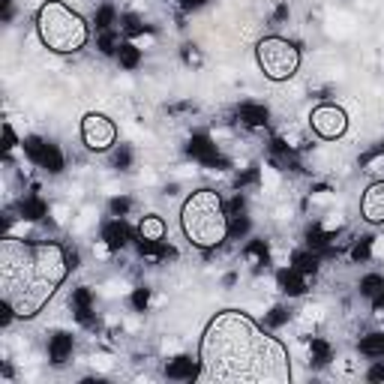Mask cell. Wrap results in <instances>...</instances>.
Masks as SVG:
<instances>
[{"instance_id": "5", "label": "cell", "mask_w": 384, "mask_h": 384, "mask_svg": "<svg viewBox=\"0 0 384 384\" xmlns=\"http://www.w3.org/2000/svg\"><path fill=\"white\" fill-rule=\"evenodd\" d=\"M256 60L267 82H291L300 69V48L286 36H265L256 43Z\"/></svg>"}, {"instance_id": "1", "label": "cell", "mask_w": 384, "mask_h": 384, "mask_svg": "<svg viewBox=\"0 0 384 384\" xmlns=\"http://www.w3.org/2000/svg\"><path fill=\"white\" fill-rule=\"evenodd\" d=\"M198 381L261 384L291 381V351L279 337L258 327L244 309H222L207 321L198 346Z\"/></svg>"}, {"instance_id": "11", "label": "cell", "mask_w": 384, "mask_h": 384, "mask_svg": "<svg viewBox=\"0 0 384 384\" xmlns=\"http://www.w3.org/2000/svg\"><path fill=\"white\" fill-rule=\"evenodd\" d=\"M165 219L159 216V214H147V216H141L138 219V228H135V235L138 240H154V244H159V240H165Z\"/></svg>"}, {"instance_id": "27", "label": "cell", "mask_w": 384, "mask_h": 384, "mask_svg": "<svg viewBox=\"0 0 384 384\" xmlns=\"http://www.w3.org/2000/svg\"><path fill=\"white\" fill-rule=\"evenodd\" d=\"M129 163H133V150L120 147L117 154H115V168H129Z\"/></svg>"}, {"instance_id": "21", "label": "cell", "mask_w": 384, "mask_h": 384, "mask_svg": "<svg viewBox=\"0 0 384 384\" xmlns=\"http://www.w3.org/2000/svg\"><path fill=\"white\" fill-rule=\"evenodd\" d=\"M318 226L325 228L330 237H337V231H342V228H346V216H342V214H327L325 219L318 222Z\"/></svg>"}, {"instance_id": "6", "label": "cell", "mask_w": 384, "mask_h": 384, "mask_svg": "<svg viewBox=\"0 0 384 384\" xmlns=\"http://www.w3.org/2000/svg\"><path fill=\"white\" fill-rule=\"evenodd\" d=\"M82 141L87 150L94 154H105L117 145V126L108 115H99V111H90L82 117Z\"/></svg>"}, {"instance_id": "23", "label": "cell", "mask_w": 384, "mask_h": 384, "mask_svg": "<svg viewBox=\"0 0 384 384\" xmlns=\"http://www.w3.org/2000/svg\"><path fill=\"white\" fill-rule=\"evenodd\" d=\"M90 252H94V258H96V261H108L111 256H115V249H111L103 237L94 240V246H90Z\"/></svg>"}, {"instance_id": "13", "label": "cell", "mask_w": 384, "mask_h": 384, "mask_svg": "<svg viewBox=\"0 0 384 384\" xmlns=\"http://www.w3.org/2000/svg\"><path fill=\"white\" fill-rule=\"evenodd\" d=\"M237 120L244 126H249V129H258V126L267 124V108L258 105V103H244L237 108Z\"/></svg>"}, {"instance_id": "8", "label": "cell", "mask_w": 384, "mask_h": 384, "mask_svg": "<svg viewBox=\"0 0 384 384\" xmlns=\"http://www.w3.org/2000/svg\"><path fill=\"white\" fill-rule=\"evenodd\" d=\"M360 216L369 226H384V177L372 180L360 195Z\"/></svg>"}, {"instance_id": "12", "label": "cell", "mask_w": 384, "mask_h": 384, "mask_svg": "<svg viewBox=\"0 0 384 384\" xmlns=\"http://www.w3.org/2000/svg\"><path fill=\"white\" fill-rule=\"evenodd\" d=\"M99 237H103L105 240V244L111 246V249H124L126 244H129V226H126V222L124 219H108L105 222V226H103V231H99Z\"/></svg>"}, {"instance_id": "16", "label": "cell", "mask_w": 384, "mask_h": 384, "mask_svg": "<svg viewBox=\"0 0 384 384\" xmlns=\"http://www.w3.org/2000/svg\"><path fill=\"white\" fill-rule=\"evenodd\" d=\"M48 216H52V219H54V226H60V228L69 226V222L75 219V216H73V207H69L66 201H54V205L48 207Z\"/></svg>"}, {"instance_id": "10", "label": "cell", "mask_w": 384, "mask_h": 384, "mask_svg": "<svg viewBox=\"0 0 384 384\" xmlns=\"http://www.w3.org/2000/svg\"><path fill=\"white\" fill-rule=\"evenodd\" d=\"M198 369H201L198 360H192L189 355H175V357H168L165 376L168 378H184V381H198Z\"/></svg>"}, {"instance_id": "7", "label": "cell", "mask_w": 384, "mask_h": 384, "mask_svg": "<svg viewBox=\"0 0 384 384\" xmlns=\"http://www.w3.org/2000/svg\"><path fill=\"white\" fill-rule=\"evenodd\" d=\"M309 126L318 138L337 141L348 133V115H346V108L337 103H321L309 111Z\"/></svg>"}, {"instance_id": "19", "label": "cell", "mask_w": 384, "mask_h": 384, "mask_svg": "<svg viewBox=\"0 0 384 384\" xmlns=\"http://www.w3.org/2000/svg\"><path fill=\"white\" fill-rule=\"evenodd\" d=\"M108 210H111V216H117V219H124V216H129V210H133V198L129 195H115L111 198V205H108Z\"/></svg>"}, {"instance_id": "20", "label": "cell", "mask_w": 384, "mask_h": 384, "mask_svg": "<svg viewBox=\"0 0 384 384\" xmlns=\"http://www.w3.org/2000/svg\"><path fill=\"white\" fill-rule=\"evenodd\" d=\"M129 43H133L138 52H150V48H156V34L154 30H141V34H135Z\"/></svg>"}, {"instance_id": "17", "label": "cell", "mask_w": 384, "mask_h": 384, "mask_svg": "<svg viewBox=\"0 0 384 384\" xmlns=\"http://www.w3.org/2000/svg\"><path fill=\"white\" fill-rule=\"evenodd\" d=\"M384 291V276H378V274H369V276H363V282H360V295L363 297H378Z\"/></svg>"}, {"instance_id": "22", "label": "cell", "mask_w": 384, "mask_h": 384, "mask_svg": "<svg viewBox=\"0 0 384 384\" xmlns=\"http://www.w3.org/2000/svg\"><path fill=\"white\" fill-rule=\"evenodd\" d=\"M363 171H369V175H378L384 177V150H378V154H372L367 163H363Z\"/></svg>"}, {"instance_id": "24", "label": "cell", "mask_w": 384, "mask_h": 384, "mask_svg": "<svg viewBox=\"0 0 384 384\" xmlns=\"http://www.w3.org/2000/svg\"><path fill=\"white\" fill-rule=\"evenodd\" d=\"M184 64L186 66H201V64H205V57H201V52H198V48L195 45H184Z\"/></svg>"}, {"instance_id": "4", "label": "cell", "mask_w": 384, "mask_h": 384, "mask_svg": "<svg viewBox=\"0 0 384 384\" xmlns=\"http://www.w3.org/2000/svg\"><path fill=\"white\" fill-rule=\"evenodd\" d=\"M36 36L52 54H75L90 39L87 18L64 0H45L36 9Z\"/></svg>"}, {"instance_id": "29", "label": "cell", "mask_w": 384, "mask_h": 384, "mask_svg": "<svg viewBox=\"0 0 384 384\" xmlns=\"http://www.w3.org/2000/svg\"><path fill=\"white\" fill-rule=\"evenodd\" d=\"M201 3H207V0H184V6L192 9V6H201Z\"/></svg>"}, {"instance_id": "25", "label": "cell", "mask_w": 384, "mask_h": 384, "mask_svg": "<svg viewBox=\"0 0 384 384\" xmlns=\"http://www.w3.org/2000/svg\"><path fill=\"white\" fill-rule=\"evenodd\" d=\"M90 363H94V369H99V372H111V367H115V357L105 355V351H99V355L90 357Z\"/></svg>"}, {"instance_id": "14", "label": "cell", "mask_w": 384, "mask_h": 384, "mask_svg": "<svg viewBox=\"0 0 384 384\" xmlns=\"http://www.w3.org/2000/svg\"><path fill=\"white\" fill-rule=\"evenodd\" d=\"M258 186H261V192H267V195H276L282 189V168H276L274 163H265L258 168Z\"/></svg>"}, {"instance_id": "26", "label": "cell", "mask_w": 384, "mask_h": 384, "mask_svg": "<svg viewBox=\"0 0 384 384\" xmlns=\"http://www.w3.org/2000/svg\"><path fill=\"white\" fill-rule=\"evenodd\" d=\"M159 355H163V357H175V355H180V339L165 337L163 342H159Z\"/></svg>"}, {"instance_id": "2", "label": "cell", "mask_w": 384, "mask_h": 384, "mask_svg": "<svg viewBox=\"0 0 384 384\" xmlns=\"http://www.w3.org/2000/svg\"><path fill=\"white\" fill-rule=\"evenodd\" d=\"M69 252L57 240H27L6 235L0 240V297L15 318L30 321L48 307L69 276Z\"/></svg>"}, {"instance_id": "18", "label": "cell", "mask_w": 384, "mask_h": 384, "mask_svg": "<svg viewBox=\"0 0 384 384\" xmlns=\"http://www.w3.org/2000/svg\"><path fill=\"white\" fill-rule=\"evenodd\" d=\"M129 303H133V312H147L150 309V288L147 286H138L133 288V295H129Z\"/></svg>"}, {"instance_id": "9", "label": "cell", "mask_w": 384, "mask_h": 384, "mask_svg": "<svg viewBox=\"0 0 384 384\" xmlns=\"http://www.w3.org/2000/svg\"><path fill=\"white\" fill-rule=\"evenodd\" d=\"M73 351H75V339H73V333H64V330H57L52 339H48V360L54 363V367H64V363L73 357Z\"/></svg>"}, {"instance_id": "28", "label": "cell", "mask_w": 384, "mask_h": 384, "mask_svg": "<svg viewBox=\"0 0 384 384\" xmlns=\"http://www.w3.org/2000/svg\"><path fill=\"white\" fill-rule=\"evenodd\" d=\"M372 258H384V235L372 237Z\"/></svg>"}, {"instance_id": "15", "label": "cell", "mask_w": 384, "mask_h": 384, "mask_svg": "<svg viewBox=\"0 0 384 384\" xmlns=\"http://www.w3.org/2000/svg\"><path fill=\"white\" fill-rule=\"evenodd\" d=\"M288 321H295V312H291L288 307H282V303L265 309V327L267 330H279L282 325H288Z\"/></svg>"}, {"instance_id": "3", "label": "cell", "mask_w": 384, "mask_h": 384, "mask_svg": "<svg viewBox=\"0 0 384 384\" xmlns=\"http://www.w3.org/2000/svg\"><path fill=\"white\" fill-rule=\"evenodd\" d=\"M180 228H184V237L189 240V246H195L201 252L219 249L226 244L231 237V219L219 192L210 186L189 192L184 207H180Z\"/></svg>"}]
</instances>
